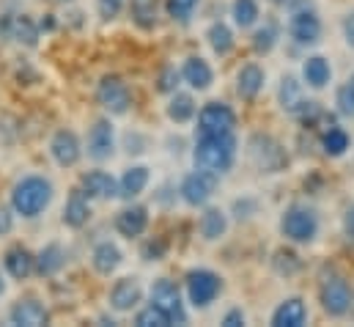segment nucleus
I'll return each mask as SVG.
<instances>
[{
  "label": "nucleus",
  "instance_id": "f257e3e1",
  "mask_svg": "<svg viewBox=\"0 0 354 327\" xmlns=\"http://www.w3.org/2000/svg\"><path fill=\"white\" fill-rule=\"evenodd\" d=\"M53 198H55V184L41 173H28L14 182V187L8 193V206L14 209L17 218L33 220L47 212Z\"/></svg>",
  "mask_w": 354,
  "mask_h": 327
},
{
  "label": "nucleus",
  "instance_id": "f03ea898",
  "mask_svg": "<svg viewBox=\"0 0 354 327\" xmlns=\"http://www.w3.org/2000/svg\"><path fill=\"white\" fill-rule=\"evenodd\" d=\"M236 135L225 132V135H201L195 149H192V163L201 170L209 173H228L236 163Z\"/></svg>",
  "mask_w": 354,
  "mask_h": 327
},
{
  "label": "nucleus",
  "instance_id": "7ed1b4c3",
  "mask_svg": "<svg viewBox=\"0 0 354 327\" xmlns=\"http://www.w3.org/2000/svg\"><path fill=\"white\" fill-rule=\"evenodd\" d=\"M286 8L291 11L288 17V36L299 47H313L322 42V19L310 0H288Z\"/></svg>",
  "mask_w": 354,
  "mask_h": 327
},
{
  "label": "nucleus",
  "instance_id": "20e7f679",
  "mask_svg": "<svg viewBox=\"0 0 354 327\" xmlns=\"http://www.w3.org/2000/svg\"><path fill=\"white\" fill-rule=\"evenodd\" d=\"M280 234L294 245H310L319 237V218L305 204H291L280 218Z\"/></svg>",
  "mask_w": 354,
  "mask_h": 327
},
{
  "label": "nucleus",
  "instance_id": "39448f33",
  "mask_svg": "<svg viewBox=\"0 0 354 327\" xmlns=\"http://www.w3.org/2000/svg\"><path fill=\"white\" fill-rule=\"evenodd\" d=\"M319 303H322V311L333 319H341L352 311L354 303V292L349 286V281L341 275V272H327L319 283Z\"/></svg>",
  "mask_w": 354,
  "mask_h": 327
},
{
  "label": "nucleus",
  "instance_id": "423d86ee",
  "mask_svg": "<svg viewBox=\"0 0 354 327\" xmlns=\"http://www.w3.org/2000/svg\"><path fill=\"white\" fill-rule=\"evenodd\" d=\"M248 157L256 165V170H261V173H280L288 168V154H286L283 143L272 135H264V132H256L248 141Z\"/></svg>",
  "mask_w": 354,
  "mask_h": 327
},
{
  "label": "nucleus",
  "instance_id": "0eeeda50",
  "mask_svg": "<svg viewBox=\"0 0 354 327\" xmlns=\"http://www.w3.org/2000/svg\"><path fill=\"white\" fill-rule=\"evenodd\" d=\"M184 289H187V300L192 308H209L223 292V278L206 267H198L187 272Z\"/></svg>",
  "mask_w": 354,
  "mask_h": 327
},
{
  "label": "nucleus",
  "instance_id": "6e6552de",
  "mask_svg": "<svg viewBox=\"0 0 354 327\" xmlns=\"http://www.w3.org/2000/svg\"><path fill=\"white\" fill-rule=\"evenodd\" d=\"M96 105L107 116H127L132 107V91L121 75H104L96 82Z\"/></svg>",
  "mask_w": 354,
  "mask_h": 327
},
{
  "label": "nucleus",
  "instance_id": "1a4fd4ad",
  "mask_svg": "<svg viewBox=\"0 0 354 327\" xmlns=\"http://www.w3.org/2000/svg\"><path fill=\"white\" fill-rule=\"evenodd\" d=\"M0 39L33 50V47H39V39H41L39 19H33L30 14H11V11H3V14H0Z\"/></svg>",
  "mask_w": 354,
  "mask_h": 327
},
{
  "label": "nucleus",
  "instance_id": "9d476101",
  "mask_svg": "<svg viewBox=\"0 0 354 327\" xmlns=\"http://www.w3.org/2000/svg\"><path fill=\"white\" fill-rule=\"evenodd\" d=\"M217 187H220V176L217 173H209V170L195 168V170H189L181 179L178 195H181V201L187 206H206L212 201V195L217 193Z\"/></svg>",
  "mask_w": 354,
  "mask_h": 327
},
{
  "label": "nucleus",
  "instance_id": "9b49d317",
  "mask_svg": "<svg viewBox=\"0 0 354 327\" xmlns=\"http://www.w3.org/2000/svg\"><path fill=\"white\" fill-rule=\"evenodd\" d=\"M149 297H151V306H157L168 319L171 325H187V308H184V297L178 292V286L168 278H160L151 283L149 289Z\"/></svg>",
  "mask_w": 354,
  "mask_h": 327
},
{
  "label": "nucleus",
  "instance_id": "f8f14e48",
  "mask_svg": "<svg viewBox=\"0 0 354 327\" xmlns=\"http://www.w3.org/2000/svg\"><path fill=\"white\" fill-rule=\"evenodd\" d=\"M236 113L225 102H206L198 110V135H225L234 132Z\"/></svg>",
  "mask_w": 354,
  "mask_h": 327
},
{
  "label": "nucleus",
  "instance_id": "ddd939ff",
  "mask_svg": "<svg viewBox=\"0 0 354 327\" xmlns=\"http://www.w3.org/2000/svg\"><path fill=\"white\" fill-rule=\"evenodd\" d=\"M83 154H86V146H83V141H80V135L75 130L61 127V130L53 132V138H50V157H53L55 165L75 168L83 160Z\"/></svg>",
  "mask_w": 354,
  "mask_h": 327
},
{
  "label": "nucleus",
  "instance_id": "4468645a",
  "mask_svg": "<svg viewBox=\"0 0 354 327\" xmlns=\"http://www.w3.org/2000/svg\"><path fill=\"white\" fill-rule=\"evenodd\" d=\"M113 152H115V127L110 118H96L88 130L86 154L93 163H104L113 157Z\"/></svg>",
  "mask_w": 354,
  "mask_h": 327
},
{
  "label": "nucleus",
  "instance_id": "2eb2a0df",
  "mask_svg": "<svg viewBox=\"0 0 354 327\" xmlns=\"http://www.w3.org/2000/svg\"><path fill=\"white\" fill-rule=\"evenodd\" d=\"M50 308L39 297H19L8 308V325L14 327H44L50 325Z\"/></svg>",
  "mask_w": 354,
  "mask_h": 327
},
{
  "label": "nucleus",
  "instance_id": "dca6fc26",
  "mask_svg": "<svg viewBox=\"0 0 354 327\" xmlns=\"http://www.w3.org/2000/svg\"><path fill=\"white\" fill-rule=\"evenodd\" d=\"M107 303H110V308L115 314H132L143 303V286H140V281L138 278H118L110 286Z\"/></svg>",
  "mask_w": 354,
  "mask_h": 327
},
{
  "label": "nucleus",
  "instance_id": "f3484780",
  "mask_svg": "<svg viewBox=\"0 0 354 327\" xmlns=\"http://www.w3.org/2000/svg\"><path fill=\"white\" fill-rule=\"evenodd\" d=\"M88 201H110V198H118V179L102 168H93L80 173V184H77Z\"/></svg>",
  "mask_w": 354,
  "mask_h": 327
},
{
  "label": "nucleus",
  "instance_id": "a211bd4d",
  "mask_svg": "<svg viewBox=\"0 0 354 327\" xmlns=\"http://www.w3.org/2000/svg\"><path fill=\"white\" fill-rule=\"evenodd\" d=\"M113 226H115V231H118L124 240H138V237H143L146 229H149V206L127 201V206L115 215Z\"/></svg>",
  "mask_w": 354,
  "mask_h": 327
},
{
  "label": "nucleus",
  "instance_id": "6ab92c4d",
  "mask_svg": "<svg viewBox=\"0 0 354 327\" xmlns=\"http://www.w3.org/2000/svg\"><path fill=\"white\" fill-rule=\"evenodd\" d=\"M3 267L14 281H28L36 275V253L25 245H11L3 253Z\"/></svg>",
  "mask_w": 354,
  "mask_h": 327
},
{
  "label": "nucleus",
  "instance_id": "aec40b11",
  "mask_svg": "<svg viewBox=\"0 0 354 327\" xmlns=\"http://www.w3.org/2000/svg\"><path fill=\"white\" fill-rule=\"evenodd\" d=\"M61 220H64V226L66 229H86L91 220V201L86 198V193L80 190V187H75L72 193H69V198H66V204H64V215H61Z\"/></svg>",
  "mask_w": 354,
  "mask_h": 327
},
{
  "label": "nucleus",
  "instance_id": "412c9836",
  "mask_svg": "<svg viewBox=\"0 0 354 327\" xmlns=\"http://www.w3.org/2000/svg\"><path fill=\"white\" fill-rule=\"evenodd\" d=\"M149 182H151V170H149L146 165H129V168L121 173V179H118V198L135 201L138 195L146 193Z\"/></svg>",
  "mask_w": 354,
  "mask_h": 327
},
{
  "label": "nucleus",
  "instance_id": "4be33fe9",
  "mask_svg": "<svg viewBox=\"0 0 354 327\" xmlns=\"http://www.w3.org/2000/svg\"><path fill=\"white\" fill-rule=\"evenodd\" d=\"M272 327H302L308 322V306L302 297H286L272 311Z\"/></svg>",
  "mask_w": 354,
  "mask_h": 327
},
{
  "label": "nucleus",
  "instance_id": "5701e85b",
  "mask_svg": "<svg viewBox=\"0 0 354 327\" xmlns=\"http://www.w3.org/2000/svg\"><path fill=\"white\" fill-rule=\"evenodd\" d=\"M124 264V253H121V247L115 245V242H110V240H102V242H96L93 250H91V267L99 272V275H113L118 267Z\"/></svg>",
  "mask_w": 354,
  "mask_h": 327
},
{
  "label": "nucleus",
  "instance_id": "b1692460",
  "mask_svg": "<svg viewBox=\"0 0 354 327\" xmlns=\"http://www.w3.org/2000/svg\"><path fill=\"white\" fill-rule=\"evenodd\" d=\"M181 80L187 82L192 91H206V88H212V82H214V72H212V67H209V61H203L201 55H189L184 64H181Z\"/></svg>",
  "mask_w": 354,
  "mask_h": 327
},
{
  "label": "nucleus",
  "instance_id": "393cba45",
  "mask_svg": "<svg viewBox=\"0 0 354 327\" xmlns=\"http://www.w3.org/2000/svg\"><path fill=\"white\" fill-rule=\"evenodd\" d=\"M266 72L259 64H245L239 72H236V94L248 102H253L261 91H264Z\"/></svg>",
  "mask_w": 354,
  "mask_h": 327
},
{
  "label": "nucleus",
  "instance_id": "a878e982",
  "mask_svg": "<svg viewBox=\"0 0 354 327\" xmlns=\"http://www.w3.org/2000/svg\"><path fill=\"white\" fill-rule=\"evenodd\" d=\"M66 267V250L61 242H47L36 253V275L41 278H53Z\"/></svg>",
  "mask_w": 354,
  "mask_h": 327
},
{
  "label": "nucleus",
  "instance_id": "bb28decb",
  "mask_svg": "<svg viewBox=\"0 0 354 327\" xmlns=\"http://www.w3.org/2000/svg\"><path fill=\"white\" fill-rule=\"evenodd\" d=\"M198 231H201V237L206 242L223 240L225 231H228V215L220 206H206L203 215H201V220H198Z\"/></svg>",
  "mask_w": 354,
  "mask_h": 327
},
{
  "label": "nucleus",
  "instance_id": "cd10ccee",
  "mask_svg": "<svg viewBox=\"0 0 354 327\" xmlns=\"http://www.w3.org/2000/svg\"><path fill=\"white\" fill-rule=\"evenodd\" d=\"M302 80L308 82L310 88L322 91L327 82L333 80V67L324 55H308V61L302 64Z\"/></svg>",
  "mask_w": 354,
  "mask_h": 327
},
{
  "label": "nucleus",
  "instance_id": "c85d7f7f",
  "mask_svg": "<svg viewBox=\"0 0 354 327\" xmlns=\"http://www.w3.org/2000/svg\"><path fill=\"white\" fill-rule=\"evenodd\" d=\"M129 17L140 30H154L160 19V0H127Z\"/></svg>",
  "mask_w": 354,
  "mask_h": 327
},
{
  "label": "nucleus",
  "instance_id": "c756f323",
  "mask_svg": "<svg viewBox=\"0 0 354 327\" xmlns=\"http://www.w3.org/2000/svg\"><path fill=\"white\" fill-rule=\"evenodd\" d=\"M206 42H209V47H212L214 55H228V53L234 50V44H236L231 25L223 22V19H217V22L209 25V30H206Z\"/></svg>",
  "mask_w": 354,
  "mask_h": 327
},
{
  "label": "nucleus",
  "instance_id": "7c9ffc66",
  "mask_svg": "<svg viewBox=\"0 0 354 327\" xmlns=\"http://www.w3.org/2000/svg\"><path fill=\"white\" fill-rule=\"evenodd\" d=\"M195 99H192V94H184V91H174L171 94V99H168V107H165V113H168V118L174 121V124H187V121H192L195 118Z\"/></svg>",
  "mask_w": 354,
  "mask_h": 327
},
{
  "label": "nucleus",
  "instance_id": "2f4dec72",
  "mask_svg": "<svg viewBox=\"0 0 354 327\" xmlns=\"http://www.w3.org/2000/svg\"><path fill=\"white\" fill-rule=\"evenodd\" d=\"M277 102H280V107L286 110V113H297L299 110V105L305 102V94H302V82L297 80V78H291V75H286L283 80H280V88H277Z\"/></svg>",
  "mask_w": 354,
  "mask_h": 327
},
{
  "label": "nucleus",
  "instance_id": "473e14b6",
  "mask_svg": "<svg viewBox=\"0 0 354 327\" xmlns=\"http://www.w3.org/2000/svg\"><path fill=\"white\" fill-rule=\"evenodd\" d=\"M349 146H352V138H349V132L344 127H327L324 130V135H322V152L327 157L338 160V157H344L349 152Z\"/></svg>",
  "mask_w": 354,
  "mask_h": 327
},
{
  "label": "nucleus",
  "instance_id": "72a5a7b5",
  "mask_svg": "<svg viewBox=\"0 0 354 327\" xmlns=\"http://www.w3.org/2000/svg\"><path fill=\"white\" fill-rule=\"evenodd\" d=\"M277 39H280V25H277V19H266L264 25L256 28L250 44H253V50H256L259 55H269V53L277 47Z\"/></svg>",
  "mask_w": 354,
  "mask_h": 327
},
{
  "label": "nucleus",
  "instance_id": "f704fd0d",
  "mask_svg": "<svg viewBox=\"0 0 354 327\" xmlns=\"http://www.w3.org/2000/svg\"><path fill=\"white\" fill-rule=\"evenodd\" d=\"M231 17L236 22V28H253L261 17V8H259V0H234L231 6Z\"/></svg>",
  "mask_w": 354,
  "mask_h": 327
},
{
  "label": "nucleus",
  "instance_id": "c9c22d12",
  "mask_svg": "<svg viewBox=\"0 0 354 327\" xmlns=\"http://www.w3.org/2000/svg\"><path fill=\"white\" fill-rule=\"evenodd\" d=\"M272 267H274L277 275H297V272L302 269V261H299V256H297L294 250L280 247V250L274 253V258H272Z\"/></svg>",
  "mask_w": 354,
  "mask_h": 327
},
{
  "label": "nucleus",
  "instance_id": "e433bc0d",
  "mask_svg": "<svg viewBox=\"0 0 354 327\" xmlns=\"http://www.w3.org/2000/svg\"><path fill=\"white\" fill-rule=\"evenodd\" d=\"M135 325L138 327H171V319L157 308V306H143L138 314H135Z\"/></svg>",
  "mask_w": 354,
  "mask_h": 327
},
{
  "label": "nucleus",
  "instance_id": "4c0bfd02",
  "mask_svg": "<svg viewBox=\"0 0 354 327\" xmlns=\"http://www.w3.org/2000/svg\"><path fill=\"white\" fill-rule=\"evenodd\" d=\"M198 3H201V0H165V11H168V17H171L174 22L187 25L189 17H192V11L198 8Z\"/></svg>",
  "mask_w": 354,
  "mask_h": 327
},
{
  "label": "nucleus",
  "instance_id": "58836bf2",
  "mask_svg": "<svg viewBox=\"0 0 354 327\" xmlns=\"http://www.w3.org/2000/svg\"><path fill=\"white\" fill-rule=\"evenodd\" d=\"M178 82H181V72L176 67H162L160 75H157V91L171 96L174 91H178Z\"/></svg>",
  "mask_w": 354,
  "mask_h": 327
},
{
  "label": "nucleus",
  "instance_id": "ea45409f",
  "mask_svg": "<svg viewBox=\"0 0 354 327\" xmlns=\"http://www.w3.org/2000/svg\"><path fill=\"white\" fill-rule=\"evenodd\" d=\"M140 256H143V261H162L168 256V240H162V237L146 240L140 247Z\"/></svg>",
  "mask_w": 354,
  "mask_h": 327
},
{
  "label": "nucleus",
  "instance_id": "a19ab883",
  "mask_svg": "<svg viewBox=\"0 0 354 327\" xmlns=\"http://www.w3.org/2000/svg\"><path fill=\"white\" fill-rule=\"evenodd\" d=\"M124 6H127V0H96V14L102 22H113L121 17Z\"/></svg>",
  "mask_w": 354,
  "mask_h": 327
},
{
  "label": "nucleus",
  "instance_id": "79ce46f5",
  "mask_svg": "<svg viewBox=\"0 0 354 327\" xmlns=\"http://www.w3.org/2000/svg\"><path fill=\"white\" fill-rule=\"evenodd\" d=\"M335 107H338L341 116L354 118V91L349 85H341V88H338V94H335Z\"/></svg>",
  "mask_w": 354,
  "mask_h": 327
},
{
  "label": "nucleus",
  "instance_id": "37998d69",
  "mask_svg": "<svg viewBox=\"0 0 354 327\" xmlns=\"http://www.w3.org/2000/svg\"><path fill=\"white\" fill-rule=\"evenodd\" d=\"M256 201L253 198H239V201H234V212H236V218L242 220V218H250V215H256Z\"/></svg>",
  "mask_w": 354,
  "mask_h": 327
},
{
  "label": "nucleus",
  "instance_id": "c03bdc74",
  "mask_svg": "<svg viewBox=\"0 0 354 327\" xmlns=\"http://www.w3.org/2000/svg\"><path fill=\"white\" fill-rule=\"evenodd\" d=\"M14 209L11 206H0V237H6V234H11L14 231Z\"/></svg>",
  "mask_w": 354,
  "mask_h": 327
},
{
  "label": "nucleus",
  "instance_id": "a18cd8bd",
  "mask_svg": "<svg viewBox=\"0 0 354 327\" xmlns=\"http://www.w3.org/2000/svg\"><path fill=\"white\" fill-rule=\"evenodd\" d=\"M245 322H248V317H245L242 308H231V311L223 317V327H242Z\"/></svg>",
  "mask_w": 354,
  "mask_h": 327
},
{
  "label": "nucleus",
  "instance_id": "49530a36",
  "mask_svg": "<svg viewBox=\"0 0 354 327\" xmlns=\"http://www.w3.org/2000/svg\"><path fill=\"white\" fill-rule=\"evenodd\" d=\"M341 28H344V39H346V44L354 50V11H349V14L344 17Z\"/></svg>",
  "mask_w": 354,
  "mask_h": 327
},
{
  "label": "nucleus",
  "instance_id": "de8ad7c7",
  "mask_svg": "<svg viewBox=\"0 0 354 327\" xmlns=\"http://www.w3.org/2000/svg\"><path fill=\"white\" fill-rule=\"evenodd\" d=\"M344 234H346V240L354 242V204L346 209V215H344Z\"/></svg>",
  "mask_w": 354,
  "mask_h": 327
},
{
  "label": "nucleus",
  "instance_id": "09e8293b",
  "mask_svg": "<svg viewBox=\"0 0 354 327\" xmlns=\"http://www.w3.org/2000/svg\"><path fill=\"white\" fill-rule=\"evenodd\" d=\"M39 28H41V30H55V17H53V14H44V17L39 19Z\"/></svg>",
  "mask_w": 354,
  "mask_h": 327
},
{
  "label": "nucleus",
  "instance_id": "8fccbe9b",
  "mask_svg": "<svg viewBox=\"0 0 354 327\" xmlns=\"http://www.w3.org/2000/svg\"><path fill=\"white\" fill-rule=\"evenodd\" d=\"M6 294V281H3V275H0V297Z\"/></svg>",
  "mask_w": 354,
  "mask_h": 327
},
{
  "label": "nucleus",
  "instance_id": "3c124183",
  "mask_svg": "<svg viewBox=\"0 0 354 327\" xmlns=\"http://www.w3.org/2000/svg\"><path fill=\"white\" fill-rule=\"evenodd\" d=\"M269 3H272V6H286L288 0H269Z\"/></svg>",
  "mask_w": 354,
  "mask_h": 327
},
{
  "label": "nucleus",
  "instance_id": "603ef678",
  "mask_svg": "<svg viewBox=\"0 0 354 327\" xmlns=\"http://www.w3.org/2000/svg\"><path fill=\"white\" fill-rule=\"evenodd\" d=\"M346 85H349V88L354 91V72H352V78H349V82H346Z\"/></svg>",
  "mask_w": 354,
  "mask_h": 327
},
{
  "label": "nucleus",
  "instance_id": "864d4df0",
  "mask_svg": "<svg viewBox=\"0 0 354 327\" xmlns=\"http://www.w3.org/2000/svg\"><path fill=\"white\" fill-rule=\"evenodd\" d=\"M58 3H75V0H58Z\"/></svg>",
  "mask_w": 354,
  "mask_h": 327
}]
</instances>
